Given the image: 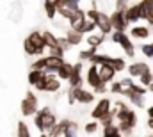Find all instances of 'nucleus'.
<instances>
[{
	"instance_id": "9b49d317",
	"label": "nucleus",
	"mask_w": 153,
	"mask_h": 137,
	"mask_svg": "<svg viewBox=\"0 0 153 137\" xmlns=\"http://www.w3.org/2000/svg\"><path fill=\"white\" fill-rule=\"evenodd\" d=\"M82 68H84V61H78V63L73 64V73H71V77H70V80H68L70 87L84 86V80H85V78H82Z\"/></svg>"
},
{
	"instance_id": "f3484780",
	"label": "nucleus",
	"mask_w": 153,
	"mask_h": 137,
	"mask_svg": "<svg viewBox=\"0 0 153 137\" xmlns=\"http://www.w3.org/2000/svg\"><path fill=\"white\" fill-rule=\"evenodd\" d=\"M125 16H126V20H128V23H137L139 20H143V16H141V9H139V5L137 4H130L126 9H125Z\"/></svg>"
},
{
	"instance_id": "ddd939ff",
	"label": "nucleus",
	"mask_w": 153,
	"mask_h": 137,
	"mask_svg": "<svg viewBox=\"0 0 153 137\" xmlns=\"http://www.w3.org/2000/svg\"><path fill=\"white\" fill-rule=\"evenodd\" d=\"M62 80L57 77V73H46V93H59L61 91V84Z\"/></svg>"
},
{
	"instance_id": "6e6552de",
	"label": "nucleus",
	"mask_w": 153,
	"mask_h": 137,
	"mask_svg": "<svg viewBox=\"0 0 153 137\" xmlns=\"http://www.w3.org/2000/svg\"><path fill=\"white\" fill-rule=\"evenodd\" d=\"M85 84H87L91 89H94V87H98L100 84H103V82H102V77H100V66H98V64L89 63V68L85 71Z\"/></svg>"
},
{
	"instance_id": "0eeeda50",
	"label": "nucleus",
	"mask_w": 153,
	"mask_h": 137,
	"mask_svg": "<svg viewBox=\"0 0 153 137\" xmlns=\"http://www.w3.org/2000/svg\"><path fill=\"white\" fill-rule=\"evenodd\" d=\"M111 109H112V102L109 98H100L98 102L94 103V107L91 109V118L100 121L103 116H107L111 112Z\"/></svg>"
},
{
	"instance_id": "e433bc0d",
	"label": "nucleus",
	"mask_w": 153,
	"mask_h": 137,
	"mask_svg": "<svg viewBox=\"0 0 153 137\" xmlns=\"http://www.w3.org/2000/svg\"><path fill=\"white\" fill-rule=\"evenodd\" d=\"M109 91L112 93V95H123V91H125V87H123V84H121V80H112L111 82V87H109Z\"/></svg>"
},
{
	"instance_id": "79ce46f5",
	"label": "nucleus",
	"mask_w": 153,
	"mask_h": 137,
	"mask_svg": "<svg viewBox=\"0 0 153 137\" xmlns=\"http://www.w3.org/2000/svg\"><path fill=\"white\" fill-rule=\"evenodd\" d=\"M48 54H53V55H61V57H64V50L61 48V46H53V48H48Z\"/></svg>"
},
{
	"instance_id": "4c0bfd02",
	"label": "nucleus",
	"mask_w": 153,
	"mask_h": 137,
	"mask_svg": "<svg viewBox=\"0 0 153 137\" xmlns=\"http://www.w3.org/2000/svg\"><path fill=\"white\" fill-rule=\"evenodd\" d=\"M141 52H143V55L144 57H148V59H153V43L150 45H141Z\"/></svg>"
},
{
	"instance_id": "aec40b11",
	"label": "nucleus",
	"mask_w": 153,
	"mask_h": 137,
	"mask_svg": "<svg viewBox=\"0 0 153 137\" xmlns=\"http://www.w3.org/2000/svg\"><path fill=\"white\" fill-rule=\"evenodd\" d=\"M48 71L46 69H38V68H30L29 71V75H27V82H29V86H36L38 82H41L43 78H45V75H46Z\"/></svg>"
},
{
	"instance_id": "9d476101",
	"label": "nucleus",
	"mask_w": 153,
	"mask_h": 137,
	"mask_svg": "<svg viewBox=\"0 0 153 137\" xmlns=\"http://www.w3.org/2000/svg\"><path fill=\"white\" fill-rule=\"evenodd\" d=\"M96 25H98V31L103 32L105 36L112 34L114 32V27H112V22H111V14H105L100 11V16L96 18Z\"/></svg>"
},
{
	"instance_id": "c03bdc74",
	"label": "nucleus",
	"mask_w": 153,
	"mask_h": 137,
	"mask_svg": "<svg viewBox=\"0 0 153 137\" xmlns=\"http://www.w3.org/2000/svg\"><path fill=\"white\" fill-rule=\"evenodd\" d=\"M128 5H130V0H116V9H121V11H125Z\"/></svg>"
},
{
	"instance_id": "4be33fe9",
	"label": "nucleus",
	"mask_w": 153,
	"mask_h": 137,
	"mask_svg": "<svg viewBox=\"0 0 153 137\" xmlns=\"http://www.w3.org/2000/svg\"><path fill=\"white\" fill-rule=\"evenodd\" d=\"M68 123H70V119H61V121H57V123H55V127L48 132V136H50V137L64 136V134H66V127H68Z\"/></svg>"
},
{
	"instance_id": "7c9ffc66",
	"label": "nucleus",
	"mask_w": 153,
	"mask_h": 137,
	"mask_svg": "<svg viewBox=\"0 0 153 137\" xmlns=\"http://www.w3.org/2000/svg\"><path fill=\"white\" fill-rule=\"evenodd\" d=\"M116 114H117V109H111V112L100 119L102 127H107V125H112V123H116Z\"/></svg>"
},
{
	"instance_id": "39448f33",
	"label": "nucleus",
	"mask_w": 153,
	"mask_h": 137,
	"mask_svg": "<svg viewBox=\"0 0 153 137\" xmlns=\"http://www.w3.org/2000/svg\"><path fill=\"white\" fill-rule=\"evenodd\" d=\"M111 41L125 52V57H130V59L135 57V45L130 39V36L126 34V31H114L111 34Z\"/></svg>"
},
{
	"instance_id": "a878e982",
	"label": "nucleus",
	"mask_w": 153,
	"mask_h": 137,
	"mask_svg": "<svg viewBox=\"0 0 153 137\" xmlns=\"http://www.w3.org/2000/svg\"><path fill=\"white\" fill-rule=\"evenodd\" d=\"M45 14L48 20H55V16L59 14L57 13V4L50 2V0H45Z\"/></svg>"
},
{
	"instance_id": "72a5a7b5",
	"label": "nucleus",
	"mask_w": 153,
	"mask_h": 137,
	"mask_svg": "<svg viewBox=\"0 0 153 137\" xmlns=\"http://www.w3.org/2000/svg\"><path fill=\"white\" fill-rule=\"evenodd\" d=\"M139 82L143 84V86H146V87H150V84L153 82V73H152V68L146 69L141 77H139Z\"/></svg>"
},
{
	"instance_id": "5701e85b",
	"label": "nucleus",
	"mask_w": 153,
	"mask_h": 137,
	"mask_svg": "<svg viewBox=\"0 0 153 137\" xmlns=\"http://www.w3.org/2000/svg\"><path fill=\"white\" fill-rule=\"evenodd\" d=\"M71 73H73V64L71 63H64L61 68L57 69V77L61 78V80H70V77H71Z\"/></svg>"
},
{
	"instance_id": "1a4fd4ad",
	"label": "nucleus",
	"mask_w": 153,
	"mask_h": 137,
	"mask_svg": "<svg viewBox=\"0 0 153 137\" xmlns=\"http://www.w3.org/2000/svg\"><path fill=\"white\" fill-rule=\"evenodd\" d=\"M111 22H112L114 31H126L130 25L125 16V11H121V9H114V13L111 14Z\"/></svg>"
},
{
	"instance_id": "6ab92c4d",
	"label": "nucleus",
	"mask_w": 153,
	"mask_h": 137,
	"mask_svg": "<svg viewBox=\"0 0 153 137\" xmlns=\"http://www.w3.org/2000/svg\"><path fill=\"white\" fill-rule=\"evenodd\" d=\"M66 37H68V41L73 45V46H78L82 41H85V34L82 32V31H76V29H73V27H70L68 31H66Z\"/></svg>"
},
{
	"instance_id": "2f4dec72",
	"label": "nucleus",
	"mask_w": 153,
	"mask_h": 137,
	"mask_svg": "<svg viewBox=\"0 0 153 137\" xmlns=\"http://www.w3.org/2000/svg\"><path fill=\"white\" fill-rule=\"evenodd\" d=\"M96 52H98V48H94V46H87L85 50H82V52L78 54V57H80V61H91V57H93Z\"/></svg>"
},
{
	"instance_id": "09e8293b",
	"label": "nucleus",
	"mask_w": 153,
	"mask_h": 137,
	"mask_svg": "<svg viewBox=\"0 0 153 137\" xmlns=\"http://www.w3.org/2000/svg\"><path fill=\"white\" fill-rule=\"evenodd\" d=\"M50 2H53V4H57V2H59V0H50Z\"/></svg>"
},
{
	"instance_id": "37998d69",
	"label": "nucleus",
	"mask_w": 153,
	"mask_h": 137,
	"mask_svg": "<svg viewBox=\"0 0 153 137\" xmlns=\"http://www.w3.org/2000/svg\"><path fill=\"white\" fill-rule=\"evenodd\" d=\"M93 91H94V93H96V95H105V93H107V91H109V87H107V84H105V82H103V84H100V86H98V87H94V89H93Z\"/></svg>"
},
{
	"instance_id": "58836bf2",
	"label": "nucleus",
	"mask_w": 153,
	"mask_h": 137,
	"mask_svg": "<svg viewBox=\"0 0 153 137\" xmlns=\"http://www.w3.org/2000/svg\"><path fill=\"white\" fill-rule=\"evenodd\" d=\"M30 68H38V69H46V55H41L39 59H36L34 63H32V66Z\"/></svg>"
},
{
	"instance_id": "b1692460",
	"label": "nucleus",
	"mask_w": 153,
	"mask_h": 137,
	"mask_svg": "<svg viewBox=\"0 0 153 137\" xmlns=\"http://www.w3.org/2000/svg\"><path fill=\"white\" fill-rule=\"evenodd\" d=\"M102 134H103L105 137H119V136H121L119 125H117V123H112V125L102 127Z\"/></svg>"
},
{
	"instance_id": "49530a36",
	"label": "nucleus",
	"mask_w": 153,
	"mask_h": 137,
	"mask_svg": "<svg viewBox=\"0 0 153 137\" xmlns=\"http://www.w3.org/2000/svg\"><path fill=\"white\" fill-rule=\"evenodd\" d=\"M146 127H148L150 130H153V118H148V123H146Z\"/></svg>"
},
{
	"instance_id": "de8ad7c7",
	"label": "nucleus",
	"mask_w": 153,
	"mask_h": 137,
	"mask_svg": "<svg viewBox=\"0 0 153 137\" xmlns=\"http://www.w3.org/2000/svg\"><path fill=\"white\" fill-rule=\"evenodd\" d=\"M150 91H152V93H153V82H152V84H150Z\"/></svg>"
},
{
	"instance_id": "cd10ccee",
	"label": "nucleus",
	"mask_w": 153,
	"mask_h": 137,
	"mask_svg": "<svg viewBox=\"0 0 153 137\" xmlns=\"http://www.w3.org/2000/svg\"><path fill=\"white\" fill-rule=\"evenodd\" d=\"M112 61V55H109V54H94L93 57H91V61L89 63H94V64H98V66H102V64H105V63H111Z\"/></svg>"
},
{
	"instance_id": "ea45409f",
	"label": "nucleus",
	"mask_w": 153,
	"mask_h": 137,
	"mask_svg": "<svg viewBox=\"0 0 153 137\" xmlns=\"http://www.w3.org/2000/svg\"><path fill=\"white\" fill-rule=\"evenodd\" d=\"M59 46H61V48H62L64 52H68V50H70V48H71L73 45H71V43L68 41V37H66V36H61V37H59Z\"/></svg>"
},
{
	"instance_id": "393cba45",
	"label": "nucleus",
	"mask_w": 153,
	"mask_h": 137,
	"mask_svg": "<svg viewBox=\"0 0 153 137\" xmlns=\"http://www.w3.org/2000/svg\"><path fill=\"white\" fill-rule=\"evenodd\" d=\"M43 37H45V43H46V48L59 46V37L53 34L52 31H43Z\"/></svg>"
},
{
	"instance_id": "c9c22d12",
	"label": "nucleus",
	"mask_w": 153,
	"mask_h": 137,
	"mask_svg": "<svg viewBox=\"0 0 153 137\" xmlns=\"http://www.w3.org/2000/svg\"><path fill=\"white\" fill-rule=\"evenodd\" d=\"M57 5H66L68 9L76 11V9H80V0H59Z\"/></svg>"
},
{
	"instance_id": "f8f14e48",
	"label": "nucleus",
	"mask_w": 153,
	"mask_h": 137,
	"mask_svg": "<svg viewBox=\"0 0 153 137\" xmlns=\"http://www.w3.org/2000/svg\"><path fill=\"white\" fill-rule=\"evenodd\" d=\"M85 20H87V13H85L84 9H76L75 13L71 14V18L68 20V23H70V27H73L76 31H82Z\"/></svg>"
},
{
	"instance_id": "f704fd0d",
	"label": "nucleus",
	"mask_w": 153,
	"mask_h": 137,
	"mask_svg": "<svg viewBox=\"0 0 153 137\" xmlns=\"http://www.w3.org/2000/svg\"><path fill=\"white\" fill-rule=\"evenodd\" d=\"M66 137H73V136H78V123L76 121H71L70 119V123H68V127H66Z\"/></svg>"
},
{
	"instance_id": "c756f323",
	"label": "nucleus",
	"mask_w": 153,
	"mask_h": 137,
	"mask_svg": "<svg viewBox=\"0 0 153 137\" xmlns=\"http://www.w3.org/2000/svg\"><path fill=\"white\" fill-rule=\"evenodd\" d=\"M111 64L116 68V71H117V73H121V71H125V69L128 68V64H126L125 57H114V55H112V61H111Z\"/></svg>"
},
{
	"instance_id": "bb28decb",
	"label": "nucleus",
	"mask_w": 153,
	"mask_h": 137,
	"mask_svg": "<svg viewBox=\"0 0 153 137\" xmlns=\"http://www.w3.org/2000/svg\"><path fill=\"white\" fill-rule=\"evenodd\" d=\"M100 127H102V123H100L98 119L87 121V123L84 125V134H87V136H94V134L100 130Z\"/></svg>"
},
{
	"instance_id": "8fccbe9b",
	"label": "nucleus",
	"mask_w": 153,
	"mask_h": 137,
	"mask_svg": "<svg viewBox=\"0 0 153 137\" xmlns=\"http://www.w3.org/2000/svg\"><path fill=\"white\" fill-rule=\"evenodd\" d=\"M135 2H139V0H135Z\"/></svg>"
},
{
	"instance_id": "7ed1b4c3",
	"label": "nucleus",
	"mask_w": 153,
	"mask_h": 137,
	"mask_svg": "<svg viewBox=\"0 0 153 137\" xmlns=\"http://www.w3.org/2000/svg\"><path fill=\"white\" fill-rule=\"evenodd\" d=\"M45 48H46V43L41 31H32L23 41V52L27 55H43Z\"/></svg>"
},
{
	"instance_id": "a19ab883",
	"label": "nucleus",
	"mask_w": 153,
	"mask_h": 137,
	"mask_svg": "<svg viewBox=\"0 0 153 137\" xmlns=\"http://www.w3.org/2000/svg\"><path fill=\"white\" fill-rule=\"evenodd\" d=\"M85 13H87V18H91V20H94V22H96V18L100 16V11H98L96 7H89Z\"/></svg>"
},
{
	"instance_id": "dca6fc26",
	"label": "nucleus",
	"mask_w": 153,
	"mask_h": 137,
	"mask_svg": "<svg viewBox=\"0 0 153 137\" xmlns=\"http://www.w3.org/2000/svg\"><path fill=\"white\" fill-rule=\"evenodd\" d=\"M128 75L130 77H134V78H139L146 69H150V66L144 63V61H135V63H132V64H128Z\"/></svg>"
},
{
	"instance_id": "423d86ee",
	"label": "nucleus",
	"mask_w": 153,
	"mask_h": 137,
	"mask_svg": "<svg viewBox=\"0 0 153 137\" xmlns=\"http://www.w3.org/2000/svg\"><path fill=\"white\" fill-rule=\"evenodd\" d=\"M20 110H22V114L25 116V118H34L36 116V112L39 110V103H38V96L29 89L27 91V95H25V98L20 102Z\"/></svg>"
},
{
	"instance_id": "4468645a",
	"label": "nucleus",
	"mask_w": 153,
	"mask_h": 137,
	"mask_svg": "<svg viewBox=\"0 0 153 137\" xmlns=\"http://www.w3.org/2000/svg\"><path fill=\"white\" fill-rule=\"evenodd\" d=\"M64 63H66L64 57H61V55H53V54H48V55H46V71H50V73H57V69L61 68Z\"/></svg>"
},
{
	"instance_id": "473e14b6",
	"label": "nucleus",
	"mask_w": 153,
	"mask_h": 137,
	"mask_svg": "<svg viewBox=\"0 0 153 137\" xmlns=\"http://www.w3.org/2000/svg\"><path fill=\"white\" fill-rule=\"evenodd\" d=\"M96 29H98L96 22H94V20H91V18H87V20H85V23H84V27H82V32H84V34H91V32H94Z\"/></svg>"
},
{
	"instance_id": "412c9836",
	"label": "nucleus",
	"mask_w": 153,
	"mask_h": 137,
	"mask_svg": "<svg viewBox=\"0 0 153 137\" xmlns=\"http://www.w3.org/2000/svg\"><path fill=\"white\" fill-rule=\"evenodd\" d=\"M103 41H105V34H103V32H98V34H94V32L85 34V43H87V46L100 48V46L103 45Z\"/></svg>"
},
{
	"instance_id": "2eb2a0df",
	"label": "nucleus",
	"mask_w": 153,
	"mask_h": 137,
	"mask_svg": "<svg viewBox=\"0 0 153 137\" xmlns=\"http://www.w3.org/2000/svg\"><path fill=\"white\" fill-rule=\"evenodd\" d=\"M116 68L111 64V63H105V64H102L100 66V77H102V82H105V84H111L112 80L116 78Z\"/></svg>"
},
{
	"instance_id": "f03ea898",
	"label": "nucleus",
	"mask_w": 153,
	"mask_h": 137,
	"mask_svg": "<svg viewBox=\"0 0 153 137\" xmlns=\"http://www.w3.org/2000/svg\"><path fill=\"white\" fill-rule=\"evenodd\" d=\"M116 123L119 125L121 136H132V134H134V130H135V127H137V114H135L130 107L117 109Z\"/></svg>"
},
{
	"instance_id": "f257e3e1",
	"label": "nucleus",
	"mask_w": 153,
	"mask_h": 137,
	"mask_svg": "<svg viewBox=\"0 0 153 137\" xmlns=\"http://www.w3.org/2000/svg\"><path fill=\"white\" fill-rule=\"evenodd\" d=\"M57 121H59L57 116L53 114L52 107H48V105L41 107L38 112H36V116H34V125H36V128L39 130L41 136H48V132L55 127Z\"/></svg>"
},
{
	"instance_id": "a18cd8bd",
	"label": "nucleus",
	"mask_w": 153,
	"mask_h": 137,
	"mask_svg": "<svg viewBox=\"0 0 153 137\" xmlns=\"http://www.w3.org/2000/svg\"><path fill=\"white\" fill-rule=\"evenodd\" d=\"M146 114H148V118H153V105H150V107L146 109Z\"/></svg>"
},
{
	"instance_id": "20e7f679",
	"label": "nucleus",
	"mask_w": 153,
	"mask_h": 137,
	"mask_svg": "<svg viewBox=\"0 0 153 137\" xmlns=\"http://www.w3.org/2000/svg\"><path fill=\"white\" fill-rule=\"evenodd\" d=\"M96 100V93L94 91H89L85 89L84 86H75V87H70L68 91V102L71 103H80V105H91Z\"/></svg>"
},
{
	"instance_id": "a211bd4d",
	"label": "nucleus",
	"mask_w": 153,
	"mask_h": 137,
	"mask_svg": "<svg viewBox=\"0 0 153 137\" xmlns=\"http://www.w3.org/2000/svg\"><path fill=\"white\" fill-rule=\"evenodd\" d=\"M150 34H152V31L148 29V25H134V27L130 29V36H132L134 39H139V41L148 39Z\"/></svg>"
},
{
	"instance_id": "c85d7f7f",
	"label": "nucleus",
	"mask_w": 153,
	"mask_h": 137,
	"mask_svg": "<svg viewBox=\"0 0 153 137\" xmlns=\"http://www.w3.org/2000/svg\"><path fill=\"white\" fill-rule=\"evenodd\" d=\"M16 136H20V137H30L32 136V132L29 130V125L25 121H18V125H16Z\"/></svg>"
}]
</instances>
